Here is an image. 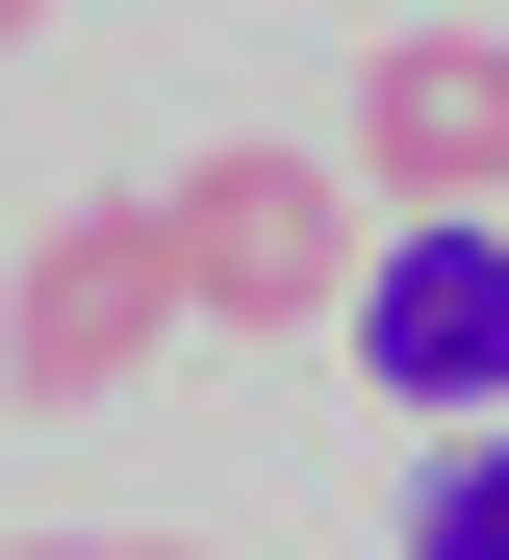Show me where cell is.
Returning a JSON list of instances; mask_svg holds the SVG:
<instances>
[{
  "instance_id": "6da1fadb",
  "label": "cell",
  "mask_w": 509,
  "mask_h": 560,
  "mask_svg": "<svg viewBox=\"0 0 509 560\" xmlns=\"http://www.w3.org/2000/svg\"><path fill=\"white\" fill-rule=\"evenodd\" d=\"M153 255H178L204 331H332L357 306V178L332 153H204V178H153Z\"/></svg>"
},
{
  "instance_id": "7a4b0ae2",
  "label": "cell",
  "mask_w": 509,
  "mask_h": 560,
  "mask_svg": "<svg viewBox=\"0 0 509 560\" xmlns=\"http://www.w3.org/2000/svg\"><path fill=\"white\" fill-rule=\"evenodd\" d=\"M153 331H178L153 205H51V230H26V280H0V408H102Z\"/></svg>"
},
{
  "instance_id": "3957f363",
  "label": "cell",
  "mask_w": 509,
  "mask_h": 560,
  "mask_svg": "<svg viewBox=\"0 0 509 560\" xmlns=\"http://www.w3.org/2000/svg\"><path fill=\"white\" fill-rule=\"evenodd\" d=\"M332 331H357V383H382V408L484 433V408H509V230H484V205H433L407 255H357V306H332Z\"/></svg>"
},
{
  "instance_id": "277c9868",
  "label": "cell",
  "mask_w": 509,
  "mask_h": 560,
  "mask_svg": "<svg viewBox=\"0 0 509 560\" xmlns=\"http://www.w3.org/2000/svg\"><path fill=\"white\" fill-rule=\"evenodd\" d=\"M357 178L407 230H433V205H509V26H407L357 77Z\"/></svg>"
},
{
  "instance_id": "5b68a950",
  "label": "cell",
  "mask_w": 509,
  "mask_h": 560,
  "mask_svg": "<svg viewBox=\"0 0 509 560\" xmlns=\"http://www.w3.org/2000/svg\"><path fill=\"white\" fill-rule=\"evenodd\" d=\"M407 560H509V408L433 458V485H407Z\"/></svg>"
},
{
  "instance_id": "8992f818",
  "label": "cell",
  "mask_w": 509,
  "mask_h": 560,
  "mask_svg": "<svg viewBox=\"0 0 509 560\" xmlns=\"http://www.w3.org/2000/svg\"><path fill=\"white\" fill-rule=\"evenodd\" d=\"M0 560H102V535H0Z\"/></svg>"
},
{
  "instance_id": "52a82bcc",
  "label": "cell",
  "mask_w": 509,
  "mask_h": 560,
  "mask_svg": "<svg viewBox=\"0 0 509 560\" xmlns=\"http://www.w3.org/2000/svg\"><path fill=\"white\" fill-rule=\"evenodd\" d=\"M26 26H51V0H0V51H26Z\"/></svg>"
},
{
  "instance_id": "ba28073f",
  "label": "cell",
  "mask_w": 509,
  "mask_h": 560,
  "mask_svg": "<svg viewBox=\"0 0 509 560\" xmlns=\"http://www.w3.org/2000/svg\"><path fill=\"white\" fill-rule=\"evenodd\" d=\"M102 560H178V535H102Z\"/></svg>"
}]
</instances>
